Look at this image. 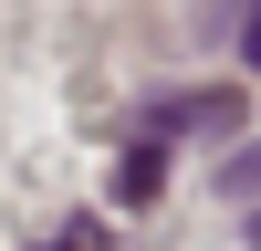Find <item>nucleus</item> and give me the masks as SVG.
<instances>
[{
  "label": "nucleus",
  "mask_w": 261,
  "mask_h": 251,
  "mask_svg": "<svg viewBox=\"0 0 261 251\" xmlns=\"http://www.w3.org/2000/svg\"><path fill=\"white\" fill-rule=\"evenodd\" d=\"M178 126L230 136V126H241V94H157V105H146V146H157V136H178Z\"/></svg>",
  "instance_id": "f257e3e1"
},
{
  "label": "nucleus",
  "mask_w": 261,
  "mask_h": 251,
  "mask_svg": "<svg viewBox=\"0 0 261 251\" xmlns=\"http://www.w3.org/2000/svg\"><path fill=\"white\" fill-rule=\"evenodd\" d=\"M157 178H167V157H157V146H125V167H115V199H157Z\"/></svg>",
  "instance_id": "f03ea898"
},
{
  "label": "nucleus",
  "mask_w": 261,
  "mask_h": 251,
  "mask_svg": "<svg viewBox=\"0 0 261 251\" xmlns=\"http://www.w3.org/2000/svg\"><path fill=\"white\" fill-rule=\"evenodd\" d=\"M220 188H261V146H241V157L220 167Z\"/></svg>",
  "instance_id": "7ed1b4c3"
},
{
  "label": "nucleus",
  "mask_w": 261,
  "mask_h": 251,
  "mask_svg": "<svg viewBox=\"0 0 261 251\" xmlns=\"http://www.w3.org/2000/svg\"><path fill=\"white\" fill-rule=\"evenodd\" d=\"M241 53H261V11H251V21H241Z\"/></svg>",
  "instance_id": "20e7f679"
}]
</instances>
